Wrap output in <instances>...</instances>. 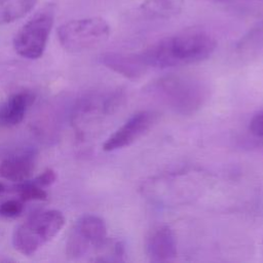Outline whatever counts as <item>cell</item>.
<instances>
[{"label": "cell", "mask_w": 263, "mask_h": 263, "mask_svg": "<svg viewBox=\"0 0 263 263\" xmlns=\"http://www.w3.org/2000/svg\"><path fill=\"white\" fill-rule=\"evenodd\" d=\"M216 47L217 41L209 32L191 28L159 39L141 54L149 68L165 69L205 61Z\"/></svg>", "instance_id": "6da1fadb"}, {"label": "cell", "mask_w": 263, "mask_h": 263, "mask_svg": "<svg viewBox=\"0 0 263 263\" xmlns=\"http://www.w3.org/2000/svg\"><path fill=\"white\" fill-rule=\"evenodd\" d=\"M150 90L176 113L191 115L209 98V89L201 80L190 75L168 74L155 80Z\"/></svg>", "instance_id": "7a4b0ae2"}, {"label": "cell", "mask_w": 263, "mask_h": 263, "mask_svg": "<svg viewBox=\"0 0 263 263\" xmlns=\"http://www.w3.org/2000/svg\"><path fill=\"white\" fill-rule=\"evenodd\" d=\"M65 217L58 210H46L30 216L12 234V246L24 256L34 255L63 228Z\"/></svg>", "instance_id": "3957f363"}, {"label": "cell", "mask_w": 263, "mask_h": 263, "mask_svg": "<svg viewBox=\"0 0 263 263\" xmlns=\"http://www.w3.org/2000/svg\"><path fill=\"white\" fill-rule=\"evenodd\" d=\"M121 89L95 91L82 96L72 108L71 120L77 134L84 136L114 114L124 103Z\"/></svg>", "instance_id": "277c9868"}, {"label": "cell", "mask_w": 263, "mask_h": 263, "mask_svg": "<svg viewBox=\"0 0 263 263\" xmlns=\"http://www.w3.org/2000/svg\"><path fill=\"white\" fill-rule=\"evenodd\" d=\"M110 33V25L105 18L89 16L62 24L58 29V39L66 51L79 53L100 46L108 40Z\"/></svg>", "instance_id": "5b68a950"}, {"label": "cell", "mask_w": 263, "mask_h": 263, "mask_svg": "<svg viewBox=\"0 0 263 263\" xmlns=\"http://www.w3.org/2000/svg\"><path fill=\"white\" fill-rule=\"evenodd\" d=\"M54 14L55 5L46 3L17 30L12 45L20 57L37 60L43 54L53 26Z\"/></svg>", "instance_id": "8992f818"}, {"label": "cell", "mask_w": 263, "mask_h": 263, "mask_svg": "<svg viewBox=\"0 0 263 263\" xmlns=\"http://www.w3.org/2000/svg\"><path fill=\"white\" fill-rule=\"evenodd\" d=\"M107 238L105 221L97 215H83L74 223L69 232L66 254L72 259L81 258L90 252H97Z\"/></svg>", "instance_id": "52a82bcc"}, {"label": "cell", "mask_w": 263, "mask_h": 263, "mask_svg": "<svg viewBox=\"0 0 263 263\" xmlns=\"http://www.w3.org/2000/svg\"><path fill=\"white\" fill-rule=\"evenodd\" d=\"M159 120V113L152 110H143L132 115L118 127L103 144L106 152L128 147L144 137Z\"/></svg>", "instance_id": "ba28073f"}, {"label": "cell", "mask_w": 263, "mask_h": 263, "mask_svg": "<svg viewBox=\"0 0 263 263\" xmlns=\"http://www.w3.org/2000/svg\"><path fill=\"white\" fill-rule=\"evenodd\" d=\"M146 253L153 262H168L177 256V238L167 225L154 228L146 239Z\"/></svg>", "instance_id": "9c48e42d"}, {"label": "cell", "mask_w": 263, "mask_h": 263, "mask_svg": "<svg viewBox=\"0 0 263 263\" xmlns=\"http://www.w3.org/2000/svg\"><path fill=\"white\" fill-rule=\"evenodd\" d=\"M36 152L32 149L13 152L1 160L0 176L15 183L29 180L36 166Z\"/></svg>", "instance_id": "30bf717a"}, {"label": "cell", "mask_w": 263, "mask_h": 263, "mask_svg": "<svg viewBox=\"0 0 263 263\" xmlns=\"http://www.w3.org/2000/svg\"><path fill=\"white\" fill-rule=\"evenodd\" d=\"M100 61L108 69L128 79H138L142 77L149 68L141 52H105L100 57Z\"/></svg>", "instance_id": "8fae6325"}, {"label": "cell", "mask_w": 263, "mask_h": 263, "mask_svg": "<svg viewBox=\"0 0 263 263\" xmlns=\"http://www.w3.org/2000/svg\"><path fill=\"white\" fill-rule=\"evenodd\" d=\"M34 95L28 90H21L9 95L0 103V127H13L20 124L31 105Z\"/></svg>", "instance_id": "7c38bea8"}, {"label": "cell", "mask_w": 263, "mask_h": 263, "mask_svg": "<svg viewBox=\"0 0 263 263\" xmlns=\"http://www.w3.org/2000/svg\"><path fill=\"white\" fill-rule=\"evenodd\" d=\"M161 184L160 187L153 185L148 188L149 192H152V197L158 201H177L183 198H190L194 191L193 186L191 185L192 178L187 174L183 175H173L167 179H161L155 181ZM151 197V198H152Z\"/></svg>", "instance_id": "4fadbf2b"}, {"label": "cell", "mask_w": 263, "mask_h": 263, "mask_svg": "<svg viewBox=\"0 0 263 263\" xmlns=\"http://www.w3.org/2000/svg\"><path fill=\"white\" fill-rule=\"evenodd\" d=\"M185 0H143L140 13L149 20H168L177 16L184 7Z\"/></svg>", "instance_id": "5bb4252c"}, {"label": "cell", "mask_w": 263, "mask_h": 263, "mask_svg": "<svg viewBox=\"0 0 263 263\" xmlns=\"http://www.w3.org/2000/svg\"><path fill=\"white\" fill-rule=\"evenodd\" d=\"M38 0H0V25L10 24L27 15Z\"/></svg>", "instance_id": "9a60e30c"}, {"label": "cell", "mask_w": 263, "mask_h": 263, "mask_svg": "<svg viewBox=\"0 0 263 263\" xmlns=\"http://www.w3.org/2000/svg\"><path fill=\"white\" fill-rule=\"evenodd\" d=\"M237 51L245 57H256L263 52V20L255 25L236 45Z\"/></svg>", "instance_id": "2e32d148"}, {"label": "cell", "mask_w": 263, "mask_h": 263, "mask_svg": "<svg viewBox=\"0 0 263 263\" xmlns=\"http://www.w3.org/2000/svg\"><path fill=\"white\" fill-rule=\"evenodd\" d=\"M15 191L24 202L33 200H45L47 198V192L45 189L39 186L34 180H26L18 183L15 187Z\"/></svg>", "instance_id": "e0dca14e"}, {"label": "cell", "mask_w": 263, "mask_h": 263, "mask_svg": "<svg viewBox=\"0 0 263 263\" xmlns=\"http://www.w3.org/2000/svg\"><path fill=\"white\" fill-rule=\"evenodd\" d=\"M24 201L18 199H7L0 203V217L5 219H13L18 217L24 211Z\"/></svg>", "instance_id": "ac0fdd59"}, {"label": "cell", "mask_w": 263, "mask_h": 263, "mask_svg": "<svg viewBox=\"0 0 263 263\" xmlns=\"http://www.w3.org/2000/svg\"><path fill=\"white\" fill-rule=\"evenodd\" d=\"M249 128L254 136L263 139V110L253 116Z\"/></svg>", "instance_id": "d6986e66"}, {"label": "cell", "mask_w": 263, "mask_h": 263, "mask_svg": "<svg viewBox=\"0 0 263 263\" xmlns=\"http://www.w3.org/2000/svg\"><path fill=\"white\" fill-rule=\"evenodd\" d=\"M39 186L46 188L48 186H50L51 184H53L57 180V175L54 173L53 170L51 168H46L45 171H43L40 175H38L36 178L33 179Z\"/></svg>", "instance_id": "ffe728a7"}, {"label": "cell", "mask_w": 263, "mask_h": 263, "mask_svg": "<svg viewBox=\"0 0 263 263\" xmlns=\"http://www.w3.org/2000/svg\"><path fill=\"white\" fill-rule=\"evenodd\" d=\"M217 3H233V2H242V1H263V0H211Z\"/></svg>", "instance_id": "44dd1931"}, {"label": "cell", "mask_w": 263, "mask_h": 263, "mask_svg": "<svg viewBox=\"0 0 263 263\" xmlns=\"http://www.w3.org/2000/svg\"><path fill=\"white\" fill-rule=\"evenodd\" d=\"M5 190V187H4V185L2 184V183H0V194L3 192Z\"/></svg>", "instance_id": "7402d4cb"}]
</instances>
